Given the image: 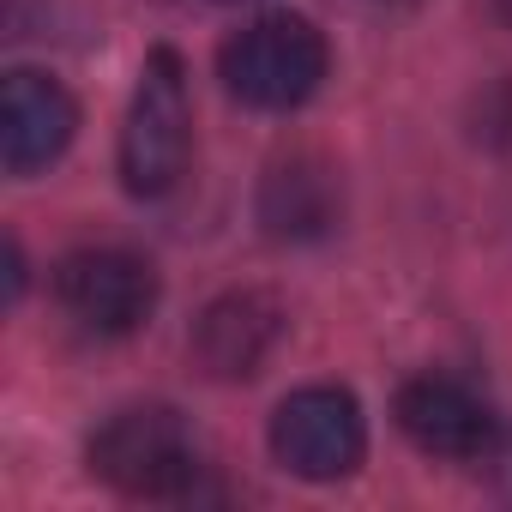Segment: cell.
Instances as JSON below:
<instances>
[{
  "mask_svg": "<svg viewBox=\"0 0 512 512\" xmlns=\"http://www.w3.org/2000/svg\"><path fill=\"white\" fill-rule=\"evenodd\" d=\"M217 73L247 109H302L326 79V37L302 13H260L223 43Z\"/></svg>",
  "mask_w": 512,
  "mask_h": 512,
  "instance_id": "2",
  "label": "cell"
},
{
  "mask_svg": "<svg viewBox=\"0 0 512 512\" xmlns=\"http://www.w3.org/2000/svg\"><path fill=\"white\" fill-rule=\"evenodd\" d=\"M398 428L428 458H482L494 446V410L446 374H416L398 392Z\"/></svg>",
  "mask_w": 512,
  "mask_h": 512,
  "instance_id": "7",
  "label": "cell"
},
{
  "mask_svg": "<svg viewBox=\"0 0 512 512\" xmlns=\"http://www.w3.org/2000/svg\"><path fill=\"white\" fill-rule=\"evenodd\" d=\"M272 452L290 476L308 482H338L362 464L368 452V422L362 404L344 386H302L278 404L272 416Z\"/></svg>",
  "mask_w": 512,
  "mask_h": 512,
  "instance_id": "4",
  "label": "cell"
},
{
  "mask_svg": "<svg viewBox=\"0 0 512 512\" xmlns=\"http://www.w3.org/2000/svg\"><path fill=\"white\" fill-rule=\"evenodd\" d=\"M193 151V109H187V73L175 49H157L133 85L127 127H121V181L139 199H163L187 175Z\"/></svg>",
  "mask_w": 512,
  "mask_h": 512,
  "instance_id": "3",
  "label": "cell"
},
{
  "mask_svg": "<svg viewBox=\"0 0 512 512\" xmlns=\"http://www.w3.org/2000/svg\"><path fill=\"white\" fill-rule=\"evenodd\" d=\"M55 296L85 332L127 338L157 308V272L139 253H121V247H79L55 266Z\"/></svg>",
  "mask_w": 512,
  "mask_h": 512,
  "instance_id": "5",
  "label": "cell"
},
{
  "mask_svg": "<svg viewBox=\"0 0 512 512\" xmlns=\"http://www.w3.org/2000/svg\"><path fill=\"white\" fill-rule=\"evenodd\" d=\"M91 470L133 500H187L199 488V440L193 428L163 410V404H139L109 416L91 434Z\"/></svg>",
  "mask_w": 512,
  "mask_h": 512,
  "instance_id": "1",
  "label": "cell"
},
{
  "mask_svg": "<svg viewBox=\"0 0 512 512\" xmlns=\"http://www.w3.org/2000/svg\"><path fill=\"white\" fill-rule=\"evenodd\" d=\"M278 338H284V308L260 290H235V296H217L199 314L193 356L211 380H247L278 350Z\"/></svg>",
  "mask_w": 512,
  "mask_h": 512,
  "instance_id": "8",
  "label": "cell"
},
{
  "mask_svg": "<svg viewBox=\"0 0 512 512\" xmlns=\"http://www.w3.org/2000/svg\"><path fill=\"white\" fill-rule=\"evenodd\" d=\"M73 127H79V109L49 73H31V67L7 73V85H0V157H7L13 175L49 169L73 145Z\"/></svg>",
  "mask_w": 512,
  "mask_h": 512,
  "instance_id": "6",
  "label": "cell"
},
{
  "mask_svg": "<svg viewBox=\"0 0 512 512\" xmlns=\"http://www.w3.org/2000/svg\"><path fill=\"white\" fill-rule=\"evenodd\" d=\"M338 169L320 163V157H290V163H272L266 187H260V217L278 241H314L338 223Z\"/></svg>",
  "mask_w": 512,
  "mask_h": 512,
  "instance_id": "9",
  "label": "cell"
}]
</instances>
